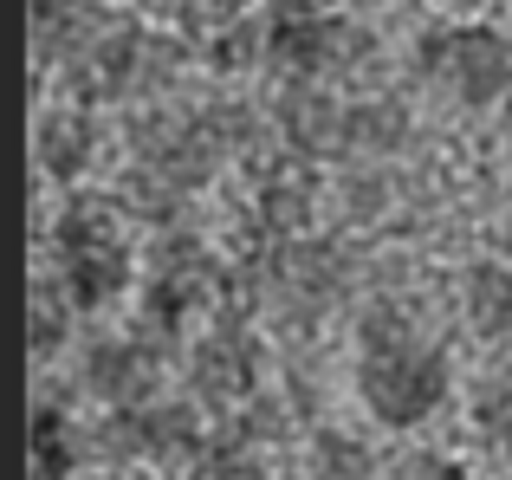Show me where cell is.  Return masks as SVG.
<instances>
[{"label": "cell", "mask_w": 512, "mask_h": 480, "mask_svg": "<svg viewBox=\"0 0 512 480\" xmlns=\"http://www.w3.org/2000/svg\"><path fill=\"white\" fill-rule=\"evenodd\" d=\"M350 390L389 435H415L454 403V357L409 305L370 299L350 325Z\"/></svg>", "instance_id": "cell-1"}, {"label": "cell", "mask_w": 512, "mask_h": 480, "mask_svg": "<svg viewBox=\"0 0 512 480\" xmlns=\"http://www.w3.org/2000/svg\"><path fill=\"white\" fill-rule=\"evenodd\" d=\"M46 273L72 292L78 312H111L137 286V240L130 215L111 195H65L46 221Z\"/></svg>", "instance_id": "cell-2"}, {"label": "cell", "mask_w": 512, "mask_h": 480, "mask_svg": "<svg viewBox=\"0 0 512 480\" xmlns=\"http://www.w3.org/2000/svg\"><path fill=\"white\" fill-rule=\"evenodd\" d=\"M409 72L428 98H441L448 111L467 117H500L512 98V33H500L480 13H448L428 20L409 46Z\"/></svg>", "instance_id": "cell-3"}, {"label": "cell", "mask_w": 512, "mask_h": 480, "mask_svg": "<svg viewBox=\"0 0 512 480\" xmlns=\"http://www.w3.org/2000/svg\"><path fill=\"white\" fill-rule=\"evenodd\" d=\"M370 59V33L350 13L318 0H273L266 7V65L286 85H344Z\"/></svg>", "instance_id": "cell-4"}, {"label": "cell", "mask_w": 512, "mask_h": 480, "mask_svg": "<svg viewBox=\"0 0 512 480\" xmlns=\"http://www.w3.org/2000/svg\"><path fill=\"white\" fill-rule=\"evenodd\" d=\"M175 65H182V52H175V39L163 33H143V26H104L98 39H91L85 52H78L72 65H65V98L78 104H143V98H163Z\"/></svg>", "instance_id": "cell-5"}, {"label": "cell", "mask_w": 512, "mask_h": 480, "mask_svg": "<svg viewBox=\"0 0 512 480\" xmlns=\"http://www.w3.org/2000/svg\"><path fill=\"white\" fill-rule=\"evenodd\" d=\"M208 409L201 403H175V396H156V403L143 409H117V416L98 422V455L117 461V468H130V461H143V468H169V474H188L201 455L214 448L208 435Z\"/></svg>", "instance_id": "cell-6"}, {"label": "cell", "mask_w": 512, "mask_h": 480, "mask_svg": "<svg viewBox=\"0 0 512 480\" xmlns=\"http://www.w3.org/2000/svg\"><path fill=\"white\" fill-rule=\"evenodd\" d=\"M227 299V266L214 260L201 240H169L163 253H150L143 266V325L150 338H182L195 318L221 312Z\"/></svg>", "instance_id": "cell-7"}, {"label": "cell", "mask_w": 512, "mask_h": 480, "mask_svg": "<svg viewBox=\"0 0 512 480\" xmlns=\"http://www.w3.org/2000/svg\"><path fill=\"white\" fill-rule=\"evenodd\" d=\"M182 383H188V403L234 422L240 409L260 403V338L234 318L201 325L195 344L182 351Z\"/></svg>", "instance_id": "cell-8"}, {"label": "cell", "mask_w": 512, "mask_h": 480, "mask_svg": "<svg viewBox=\"0 0 512 480\" xmlns=\"http://www.w3.org/2000/svg\"><path fill=\"white\" fill-rule=\"evenodd\" d=\"M260 292L266 305H279V312L292 318V325H312V318H325L331 305L344 299L350 286V260L331 240L318 234H299V240H266L260 253Z\"/></svg>", "instance_id": "cell-9"}, {"label": "cell", "mask_w": 512, "mask_h": 480, "mask_svg": "<svg viewBox=\"0 0 512 480\" xmlns=\"http://www.w3.org/2000/svg\"><path fill=\"white\" fill-rule=\"evenodd\" d=\"M72 383H78V396H91V403L104 409V416L143 409V403L163 396V351H156L150 338H137V331L91 338L85 351H78V364H72Z\"/></svg>", "instance_id": "cell-10"}, {"label": "cell", "mask_w": 512, "mask_h": 480, "mask_svg": "<svg viewBox=\"0 0 512 480\" xmlns=\"http://www.w3.org/2000/svg\"><path fill=\"white\" fill-rule=\"evenodd\" d=\"M98 150H104V130H98V111L78 98H52L46 111L33 117V163L52 189L78 195V182L98 169Z\"/></svg>", "instance_id": "cell-11"}, {"label": "cell", "mask_w": 512, "mask_h": 480, "mask_svg": "<svg viewBox=\"0 0 512 480\" xmlns=\"http://www.w3.org/2000/svg\"><path fill=\"white\" fill-rule=\"evenodd\" d=\"M26 468L33 480H78L85 474V461L98 455V429H85L78 422V409L65 403V396H39L33 403V435H26Z\"/></svg>", "instance_id": "cell-12"}, {"label": "cell", "mask_w": 512, "mask_h": 480, "mask_svg": "<svg viewBox=\"0 0 512 480\" xmlns=\"http://www.w3.org/2000/svg\"><path fill=\"white\" fill-rule=\"evenodd\" d=\"M454 312L480 344H512V260H467Z\"/></svg>", "instance_id": "cell-13"}, {"label": "cell", "mask_w": 512, "mask_h": 480, "mask_svg": "<svg viewBox=\"0 0 512 480\" xmlns=\"http://www.w3.org/2000/svg\"><path fill=\"white\" fill-rule=\"evenodd\" d=\"M85 325V312L72 305V292L39 266L33 292H26V344H33V364H52V357L72 351V331Z\"/></svg>", "instance_id": "cell-14"}, {"label": "cell", "mask_w": 512, "mask_h": 480, "mask_svg": "<svg viewBox=\"0 0 512 480\" xmlns=\"http://www.w3.org/2000/svg\"><path fill=\"white\" fill-rule=\"evenodd\" d=\"M467 429L493 461H512V364H487L467 383Z\"/></svg>", "instance_id": "cell-15"}, {"label": "cell", "mask_w": 512, "mask_h": 480, "mask_svg": "<svg viewBox=\"0 0 512 480\" xmlns=\"http://www.w3.org/2000/svg\"><path fill=\"white\" fill-rule=\"evenodd\" d=\"M299 480H376V448L363 442L357 429L325 422V429H312V442H305V474Z\"/></svg>", "instance_id": "cell-16"}, {"label": "cell", "mask_w": 512, "mask_h": 480, "mask_svg": "<svg viewBox=\"0 0 512 480\" xmlns=\"http://www.w3.org/2000/svg\"><path fill=\"white\" fill-rule=\"evenodd\" d=\"M182 480H273L260 468V455H253L247 442H234V435H214V448L195 461Z\"/></svg>", "instance_id": "cell-17"}, {"label": "cell", "mask_w": 512, "mask_h": 480, "mask_svg": "<svg viewBox=\"0 0 512 480\" xmlns=\"http://www.w3.org/2000/svg\"><path fill=\"white\" fill-rule=\"evenodd\" d=\"M396 480H474V468L461 455H448V448H415L396 468Z\"/></svg>", "instance_id": "cell-18"}, {"label": "cell", "mask_w": 512, "mask_h": 480, "mask_svg": "<svg viewBox=\"0 0 512 480\" xmlns=\"http://www.w3.org/2000/svg\"><path fill=\"white\" fill-rule=\"evenodd\" d=\"M454 7H461V13H480V7H487V0H454Z\"/></svg>", "instance_id": "cell-19"}, {"label": "cell", "mask_w": 512, "mask_h": 480, "mask_svg": "<svg viewBox=\"0 0 512 480\" xmlns=\"http://www.w3.org/2000/svg\"><path fill=\"white\" fill-rule=\"evenodd\" d=\"M500 117H506V124H512V98H506V111H500Z\"/></svg>", "instance_id": "cell-20"}, {"label": "cell", "mask_w": 512, "mask_h": 480, "mask_svg": "<svg viewBox=\"0 0 512 480\" xmlns=\"http://www.w3.org/2000/svg\"><path fill=\"white\" fill-rule=\"evenodd\" d=\"M98 7H111V0H98Z\"/></svg>", "instance_id": "cell-21"}]
</instances>
